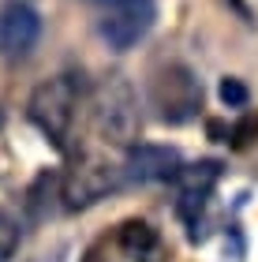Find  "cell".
Wrapping results in <instances>:
<instances>
[{"label": "cell", "mask_w": 258, "mask_h": 262, "mask_svg": "<svg viewBox=\"0 0 258 262\" xmlns=\"http://www.w3.org/2000/svg\"><path fill=\"white\" fill-rule=\"evenodd\" d=\"M79 94H83V86H79L75 75H53V79L38 82L30 101H27L30 124L56 150H67V139H72V127H75V113H79Z\"/></svg>", "instance_id": "cell-1"}, {"label": "cell", "mask_w": 258, "mask_h": 262, "mask_svg": "<svg viewBox=\"0 0 258 262\" xmlns=\"http://www.w3.org/2000/svg\"><path fill=\"white\" fill-rule=\"evenodd\" d=\"M90 113H93V127H98V135L105 142L127 150L138 139V101H135L131 82L124 75H112L101 82L98 94H93Z\"/></svg>", "instance_id": "cell-2"}, {"label": "cell", "mask_w": 258, "mask_h": 262, "mask_svg": "<svg viewBox=\"0 0 258 262\" xmlns=\"http://www.w3.org/2000/svg\"><path fill=\"white\" fill-rule=\"evenodd\" d=\"M150 105L157 109V120H165V124H187L198 109H202V82L195 79L191 68L169 64L165 71H157V75H154Z\"/></svg>", "instance_id": "cell-3"}, {"label": "cell", "mask_w": 258, "mask_h": 262, "mask_svg": "<svg viewBox=\"0 0 258 262\" xmlns=\"http://www.w3.org/2000/svg\"><path fill=\"white\" fill-rule=\"evenodd\" d=\"M124 180V165L116 169L98 154H83L72 169H67L64 184H60V199L67 210H83V206H93L98 199H105L109 191H116Z\"/></svg>", "instance_id": "cell-4"}, {"label": "cell", "mask_w": 258, "mask_h": 262, "mask_svg": "<svg viewBox=\"0 0 258 262\" xmlns=\"http://www.w3.org/2000/svg\"><path fill=\"white\" fill-rule=\"evenodd\" d=\"M157 19V4L154 0H116L98 23V34L105 38L112 53H127L131 45H138L150 34Z\"/></svg>", "instance_id": "cell-5"}, {"label": "cell", "mask_w": 258, "mask_h": 262, "mask_svg": "<svg viewBox=\"0 0 258 262\" xmlns=\"http://www.w3.org/2000/svg\"><path fill=\"white\" fill-rule=\"evenodd\" d=\"M217 180H221V161L183 165L180 176H176V184H180V191H176V213H180L183 225L191 229V240H202V232H198V213L206 210Z\"/></svg>", "instance_id": "cell-6"}, {"label": "cell", "mask_w": 258, "mask_h": 262, "mask_svg": "<svg viewBox=\"0 0 258 262\" xmlns=\"http://www.w3.org/2000/svg\"><path fill=\"white\" fill-rule=\"evenodd\" d=\"M180 169H183V158L176 146L131 142L124 154V180L127 184H165V180H176Z\"/></svg>", "instance_id": "cell-7"}, {"label": "cell", "mask_w": 258, "mask_h": 262, "mask_svg": "<svg viewBox=\"0 0 258 262\" xmlns=\"http://www.w3.org/2000/svg\"><path fill=\"white\" fill-rule=\"evenodd\" d=\"M41 34L38 11L22 0H8L0 11V53L4 56H27Z\"/></svg>", "instance_id": "cell-8"}, {"label": "cell", "mask_w": 258, "mask_h": 262, "mask_svg": "<svg viewBox=\"0 0 258 262\" xmlns=\"http://www.w3.org/2000/svg\"><path fill=\"white\" fill-rule=\"evenodd\" d=\"M116 240H120V251L131 258V262H165V255H169L161 232L150 221H138V217L124 221Z\"/></svg>", "instance_id": "cell-9"}, {"label": "cell", "mask_w": 258, "mask_h": 262, "mask_svg": "<svg viewBox=\"0 0 258 262\" xmlns=\"http://www.w3.org/2000/svg\"><path fill=\"white\" fill-rule=\"evenodd\" d=\"M15 244H19V225H15V217H11L8 210H0V262L11 258Z\"/></svg>", "instance_id": "cell-10"}, {"label": "cell", "mask_w": 258, "mask_h": 262, "mask_svg": "<svg viewBox=\"0 0 258 262\" xmlns=\"http://www.w3.org/2000/svg\"><path fill=\"white\" fill-rule=\"evenodd\" d=\"M221 101L228 105V109H240V105H247V86H243L240 79H221Z\"/></svg>", "instance_id": "cell-11"}, {"label": "cell", "mask_w": 258, "mask_h": 262, "mask_svg": "<svg viewBox=\"0 0 258 262\" xmlns=\"http://www.w3.org/2000/svg\"><path fill=\"white\" fill-rule=\"evenodd\" d=\"M0 127H4V109H0Z\"/></svg>", "instance_id": "cell-12"}, {"label": "cell", "mask_w": 258, "mask_h": 262, "mask_svg": "<svg viewBox=\"0 0 258 262\" xmlns=\"http://www.w3.org/2000/svg\"><path fill=\"white\" fill-rule=\"evenodd\" d=\"M98 4H116V0H98Z\"/></svg>", "instance_id": "cell-13"}]
</instances>
